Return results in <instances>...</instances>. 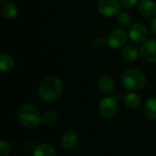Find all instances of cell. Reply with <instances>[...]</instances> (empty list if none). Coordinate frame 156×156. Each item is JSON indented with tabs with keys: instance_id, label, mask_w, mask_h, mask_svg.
Listing matches in <instances>:
<instances>
[{
	"instance_id": "cell-17",
	"label": "cell",
	"mask_w": 156,
	"mask_h": 156,
	"mask_svg": "<svg viewBox=\"0 0 156 156\" xmlns=\"http://www.w3.org/2000/svg\"><path fill=\"white\" fill-rule=\"evenodd\" d=\"M144 112L151 120H156V98L149 99L144 106Z\"/></svg>"
},
{
	"instance_id": "cell-15",
	"label": "cell",
	"mask_w": 156,
	"mask_h": 156,
	"mask_svg": "<svg viewBox=\"0 0 156 156\" xmlns=\"http://www.w3.org/2000/svg\"><path fill=\"white\" fill-rule=\"evenodd\" d=\"M33 156H56V151L51 145L43 144L36 147Z\"/></svg>"
},
{
	"instance_id": "cell-11",
	"label": "cell",
	"mask_w": 156,
	"mask_h": 156,
	"mask_svg": "<svg viewBox=\"0 0 156 156\" xmlns=\"http://www.w3.org/2000/svg\"><path fill=\"white\" fill-rule=\"evenodd\" d=\"M78 141H79V138H78V135L75 133H73V132H68V133H66L62 136L61 144H62V147L64 149H66V150H71V149H73L77 145Z\"/></svg>"
},
{
	"instance_id": "cell-23",
	"label": "cell",
	"mask_w": 156,
	"mask_h": 156,
	"mask_svg": "<svg viewBox=\"0 0 156 156\" xmlns=\"http://www.w3.org/2000/svg\"><path fill=\"white\" fill-rule=\"evenodd\" d=\"M23 148H24L27 152H30V151L36 149L35 144H34L32 142H26V143L23 144Z\"/></svg>"
},
{
	"instance_id": "cell-8",
	"label": "cell",
	"mask_w": 156,
	"mask_h": 156,
	"mask_svg": "<svg viewBox=\"0 0 156 156\" xmlns=\"http://www.w3.org/2000/svg\"><path fill=\"white\" fill-rule=\"evenodd\" d=\"M129 37L134 43L144 42L147 37V29L145 26L141 23H135L132 25L129 30Z\"/></svg>"
},
{
	"instance_id": "cell-3",
	"label": "cell",
	"mask_w": 156,
	"mask_h": 156,
	"mask_svg": "<svg viewBox=\"0 0 156 156\" xmlns=\"http://www.w3.org/2000/svg\"><path fill=\"white\" fill-rule=\"evenodd\" d=\"M122 84L127 90H139L145 86L146 77L143 71L137 69H130L122 73Z\"/></svg>"
},
{
	"instance_id": "cell-7",
	"label": "cell",
	"mask_w": 156,
	"mask_h": 156,
	"mask_svg": "<svg viewBox=\"0 0 156 156\" xmlns=\"http://www.w3.org/2000/svg\"><path fill=\"white\" fill-rule=\"evenodd\" d=\"M140 54L142 58L149 62H156V40L149 39L141 46Z\"/></svg>"
},
{
	"instance_id": "cell-24",
	"label": "cell",
	"mask_w": 156,
	"mask_h": 156,
	"mask_svg": "<svg viewBox=\"0 0 156 156\" xmlns=\"http://www.w3.org/2000/svg\"><path fill=\"white\" fill-rule=\"evenodd\" d=\"M151 28H152V31L154 32V34L156 35V16L154 18V19H153V21H152Z\"/></svg>"
},
{
	"instance_id": "cell-4",
	"label": "cell",
	"mask_w": 156,
	"mask_h": 156,
	"mask_svg": "<svg viewBox=\"0 0 156 156\" xmlns=\"http://www.w3.org/2000/svg\"><path fill=\"white\" fill-rule=\"evenodd\" d=\"M99 112L101 116L107 119L115 117L119 112V104L115 98L106 97L102 99L99 104Z\"/></svg>"
},
{
	"instance_id": "cell-12",
	"label": "cell",
	"mask_w": 156,
	"mask_h": 156,
	"mask_svg": "<svg viewBox=\"0 0 156 156\" xmlns=\"http://www.w3.org/2000/svg\"><path fill=\"white\" fill-rule=\"evenodd\" d=\"M2 15L6 19H14L18 15V9L14 3L5 2L2 5Z\"/></svg>"
},
{
	"instance_id": "cell-14",
	"label": "cell",
	"mask_w": 156,
	"mask_h": 156,
	"mask_svg": "<svg viewBox=\"0 0 156 156\" xmlns=\"http://www.w3.org/2000/svg\"><path fill=\"white\" fill-rule=\"evenodd\" d=\"M139 56V51L134 46H126L122 52V57L124 60L128 62H133L137 60Z\"/></svg>"
},
{
	"instance_id": "cell-16",
	"label": "cell",
	"mask_w": 156,
	"mask_h": 156,
	"mask_svg": "<svg viewBox=\"0 0 156 156\" xmlns=\"http://www.w3.org/2000/svg\"><path fill=\"white\" fill-rule=\"evenodd\" d=\"M15 67L14 58L7 54H2L0 56V69L2 72H8Z\"/></svg>"
},
{
	"instance_id": "cell-22",
	"label": "cell",
	"mask_w": 156,
	"mask_h": 156,
	"mask_svg": "<svg viewBox=\"0 0 156 156\" xmlns=\"http://www.w3.org/2000/svg\"><path fill=\"white\" fill-rule=\"evenodd\" d=\"M138 3V0H121V4L125 8H132Z\"/></svg>"
},
{
	"instance_id": "cell-6",
	"label": "cell",
	"mask_w": 156,
	"mask_h": 156,
	"mask_svg": "<svg viewBox=\"0 0 156 156\" xmlns=\"http://www.w3.org/2000/svg\"><path fill=\"white\" fill-rule=\"evenodd\" d=\"M127 33L122 28H116L113 29L107 37V45L112 48H119L124 46L127 42Z\"/></svg>"
},
{
	"instance_id": "cell-21",
	"label": "cell",
	"mask_w": 156,
	"mask_h": 156,
	"mask_svg": "<svg viewBox=\"0 0 156 156\" xmlns=\"http://www.w3.org/2000/svg\"><path fill=\"white\" fill-rule=\"evenodd\" d=\"M105 44H107V41H105V39L102 37H97L93 41V47L98 48V49L104 48Z\"/></svg>"
},
{
	"instance_id": "cell-5",
	"label": "cell",
	"mask_w": 156,
	"mask_h": 156,
	"mask_svg": "<svg viewBox=\"0 0 156 156\" xmlns=\"http://www.w3.org/2000/svg\"><path fill=\"white\" fill-rule=\"evenodd\" d=\"M99 12L107 17H113L119 15L121 4L118 0H101L98 4Z\"/></svg>"
},
{
	"instance_id": "cell-1",
	"label": "cell",
	"mask_w": 156,
	"mask_h": 156,
	"mask_svg": "<svg viewBox=\"0 0 156 156\" xmlns=\"http://www.w3.org/2000/svg\"><path fill=\"white\" fill-rule=\"evenodd\" d=\"M62 90V82L56 77H48L44 79L38 87V93L40 98L47 102L57 101L60 97Z\"/></svg>"
},
{
	"instance_id": "cell-25",
	"label": "cell",
	"mask_w": 156,
	"mask_h": 156,
	"mask_svg": "<svg viewBox=\"0 0 156 156\" xmlns=\"http://www.w3.org/2000/svg\"><path fill=\"white\" fill-rule=\"evenodd\" d=\"M1 1H5V0H1Z\"/></svg>"
},
{
	"instance_id": "cell-2",
	"label": "cell",
	"mask_w": 156,
	"mask_h": 156,
	"mask_svg": "<svg viewBox=\"0 0 156 156\" xmlns=\"http://www.w3.org/2000/svg\"><path fill=\"white\" fill-rule=\"evenodd\" d=\"M18 120L21 125L27 130L36 129L43 122L39 111L33 104L29 103H26L19 108Z\"/></svg>"
},
{
	"instance_id": "cell-18",
	"label": "cell",
	"mask_w": 156,
	"mask_h": 156,
	"mask_svg": "<svg viewBox=\"0 0 156 156\" xmlns=\"http://www.w3.org/2000/svg\"><path fill=\"white\" fill-rule=\"evenodd\" d=\"M58 119V115L55 112L53 111H48L47 112H45L43 115H42V121L48 124V125H50V124H53L56 122Z\"/></svg>"
},
{
	"instance_id": "cell-10",
	"label": "cell",
	"mask_w": 156,
	"mask_h": 156,
	"mask_svg": "<svg viewBox=\"0 0 156 156\" xmlns=\"http://www.w3.org/2000/svg\"><path fill=\"white\" fill-rule=\"evenodd\" d=\"M99 89L105 95L112 94L115 90V82L113 79L109 76L101 78L99 80Z\"/></svg>"
},
{
	"instance_id": "cell-13",
	"label": "cell",
	"mask_w": 156,
	"mask_h": 156,
	"mask_svg": "<svg viewBox=\"0 0 156 156\" xmlns=\"http://www.w3.org/2000/svg\"><path fill=\"white\" fill-rule=\"evenodd\" d=\"M141 102H142L141 97L136 93L128 92L124 96V103H125L126 107L129 109L135 110V109L139 108L141 105Z\"/></svg>"
},
{
	"instance_id": "cell-20",
	"label": "cell",
	"mask_w": 156,
	"mask_h": 156,
	"mask_svg": "<svg viewBox=\"0 0 156 156\" xmlns=\"http://www.w3.org/2000/svg\"><path fill=\"white\" fill-rule=\"evenodd\" d=\"M11 152V147L9 145V144L5 141V140H1L0 141V154L1 156H7Z\"/></svg>"
},
{
	"instance_id": "cell-9",
	"label": "cell",
	"mask_w": 156,
	"mask_h": 156,
	"mask_svg": "<svg viewBox=\"0 0 156 156\" xmlns=\"http://www.w3.org/2000/svg\"><path fill=\"white\" fill-rule=\"evenodd\" d=\"M139 12L146 17H152L156 15V4L153 0H141L138 6Z\"/></svg>"
},
{
	"instance_id": "cell-19",
	"label": "cell",
	"mask_w": 156,
	"mask_h": 156,
	"mask_svg": "<svg viewBox=\"0 0 156 156\" xmlns=\"http://www.w3.org/2000/svg\"><path fill=\"white\" fill-rule=\"evenodd\" d=\"M118 21L120 23V25L123 26V27H128L132 24L133 22V17L130 16L129 13L126 12H122L118 16Z\"/></svg>"
}]
</instances>
